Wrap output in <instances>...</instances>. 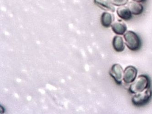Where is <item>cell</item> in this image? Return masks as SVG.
I'll list each match as a JSON object with an SVG mask.
<instances>
[{
	"label": "cell",
	"instance_id": "cell-1",
	"mask_svg": "<svg viewBox=\"0 0 152 114\" xmlns=\"http://www.w3.org/2000/svg\"><path fill=\"white\" fill-rule=\"evenodd\" d=\"M150 86V80L148 76L146 75H141L130 85L129 91L132 94H136L149 88Z\"/></svg>",
	"mask_w": 152,
	"mask_h": 114
},
{
	"label": "cell",
	"instance_id": "cell-2",
	"mask_svg": "<svg viewBox=\"0 0 152 114\" xmlns=\"http://www.w3.org/2000/svg\"><path fill=\"white\" fill-rule=\"evenodd\" d=\"M125 44L131 51H137L141 47V41L138 35L132 31H128L124 35Z\"/></svg>",
	"mask_w": 152,
	"mask_h": 114
},
{
	"label": "cell",
	"instance_id": "cell-3",
	"mask_svg": "<svg viewBox=\"0 0 152 114\" xmlns=\"http://www.w3.org/2000/svg\"><path fill=\"white\" fill-rule=\"evenodd\" d=\"M152 96V90L148 88L142 92L135 94L132 99V104L136 106H142L149 102Z\"/></svg>",
	"mask_w": 152,
	"mask_h": 114
},
{
	"label": "cell",
	"instance_id": "cell-4",
	"mask_svg": "<svg viewBox=\"0 0 152 114\" xmlns=\"http://www.w3.org/2000/svg\"><path fill=\"white\" fill-rule=\"evenodd\" d=\"M109 74L118 85H121L124 80V71L120 65H113L109 71Z\"/></svg>",
	"mask_w": 152,
	"mask_h": 114
},
{
	"label": "cell",
	"instance_id": "cell-5",
	"mask_svg": "<svg viewBox=\"0 0 152 114\" xmlns=\"http://www.w3.org/2000/svg\"><path fill=\"white\" fill-rule=\"evenodd\" d=\"M137 70L135 67L129 65L124 71V81L125 83H132L136 79Z\"/></svg>",
	"mask_w": 152,
	"mask_h": 114
},
{
	"label": "cell",
	"instance_id": "cell-6",
	"mask_svg": "<svg viewBox=\"0 0 152 114\" xmlns=\"http://www.w3.org/2000/svg\"><path fill=\"white\" fill-rule=\"evenodd\" d=\"M127 7L129 8L132 14L139 15L141 14L144 10L143 6L139 2L130 1L127 4Z\"/></svg>",
	"mask_w": 152,
	"mask_h": 114
},
{
	"label": "cell",
	"instance_id": "cell-7",
	"mask_svg": "<svg viewBox=\"0 0 152 114\" xmlns=\"http://www.w3.org/2000/svg\"><path fill=\"white\" fill-rule=\"evenodd\" d=\"M117 14L121 19L126 21L129 20L132 18V13L128 7L125 6H121L118 8Z\"/></svg>",
	"mask_w": 152,
	"mask_h": 114
},
{
	"label": "cell",
	"instance_id": "cell-8",
	"mask_svg": "<svg viewBox=\"0 0 152 114\" xmlns=\"http://www.w3.org/2000/svg\"><path fill=\"white\" fill-rule=\"evenodd\" d=\"M113 46L115 51L118 52H121L124 50V39L121 36H115L113 40Z\"/></svg>",
	"mask_w": 152,
	"mask_h": 114
},
{
	"label": "cell",
	"instance_id": "cell-9",
	"mask_svg": "<svg viewBox=\"0 0 152 114\" xmlns=\"http://www.w3.org/2000/svg\"><path fill=\"white\" fill-rule=\"evenodd\" d=\"M114 19V18L113 14L108 12H104L101 16V23L103 27L109 28L113 24Z\"/></svg>",
	"mask_w": 152,
	"mask_h": 114
},
{
	"label": "cell",
	"instance_id": "cell-10",
	"mask_svg": "<svg viewBox=\"0 0 152 114\" xmlns=\"http://www.w3.org/2000/svg\"><path fill=\"white\" fill-rule=\"evenodd\" d=\"M94 2L96 5L104 10L112 12H114L115 11L114 6L110 0H94Z\"/></svg>",
	"mask_w": 152,
	"mask_h": 114
},
{
	"label": "cell",
	"instance_id": "cell-11",
	"mask_svg": "<svg viewBox=\"0 0 152 114\" xmlns=\"http://www.w3.org/2000/svg\"><path fill=\"white\" fill-rule=\"evenodd\" d=\"M111 26L113 31L118 35H124L127 30L125 24L121 22H115Z\"/></svg>",
	"mask_w": 152,
	"mask_h": 114
},
{
	"label": "cell",
	"instance_id": "cell-12",
	"mask_svg": "<svg viewBox=\"0 0 152 114\" xmlns=\"http://www.w3.org/2000/svg\"><path fill=\"white\" fill-rule=\"evenodd\" d=\"M110 1L113 5L119 6V7L126 5L129 1V0H110Z\"/></svg>",
	"mask_w": 152,
	"mask_h": 114
},
{
	"label": "cell",
	"instance_id": "cell-13",
	"mask_svg": "<svg viewBox=\"0 0 152 114\" xmlns=\"http://www.w3.org/2000/svg\"><path fill=\"white\" fill-rule=\"evenodd\" d=\"M133 1H136V2H145L146 0H132Z\"/></svg>",
	"mask_w": 152,
	"mask_h": 114
}]
</instances>
